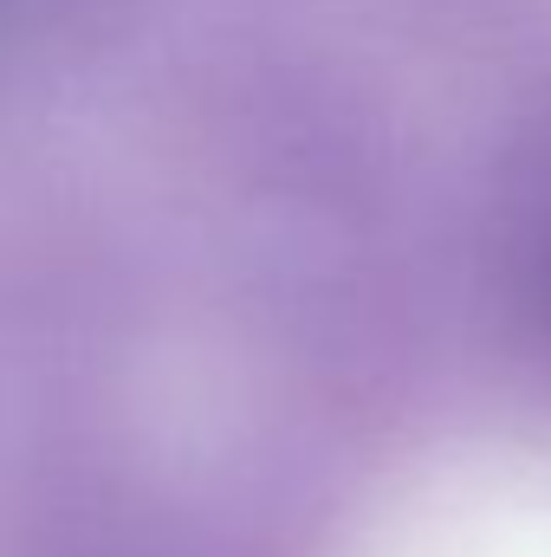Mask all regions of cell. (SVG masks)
Masks as SVG:
<instances>
[{
	"mask_svg": "<svg viewBox=\"0 0 551 557\" xmlns=\"http://www.w3.org/2000/svg\"><path fill=\"white\" fill-rule=\"evenodd\" d=\"M338 557H551V454L480 447L428 467Z\"/></svg>",
	"mask_w": 551,
	"mask_h": 557,
	"instance_id": "obj_1",
	"label": "cell"
}]
</instances>
